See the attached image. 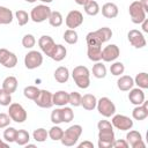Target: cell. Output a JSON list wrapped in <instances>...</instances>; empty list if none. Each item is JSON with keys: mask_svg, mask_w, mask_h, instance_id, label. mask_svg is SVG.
<instances>
[{"mask_svg": "<svg viewBox=\"0 0 148 148\" xmlns=\"http://www.w3.org/2000/svg\"><path fill=\"white\" fill-rule=\"evenodd\" d=\"M133 84H134V80H133L130 75H123V76H120V77L118 79V81H117L118 88H119L120 90H123V91H127V90L132 89Z\"/></svg>", "mask_w": 148, "mask_h": 148, "instance_id": "cell-23", "label": "cell"}, {"mask_svg": "<svg viewBox=\"0 0 148 148\" xmlns=\"http://www.w3.org/2000/svg\"><path fill=\"white\" fill-rule=\"evenodd\" d=\"M127 38H128V42L136 49H141L143 46H146V39H145V36L142 35L141 31L136 30V29H132L128 31L127 34Z\"/></svg>", "mask_w": 148, "mask_h": 148, "instance_id": "cell-11", "label": "cell"}, {"mask_svg": "<svg viewBox=\"0 0 148 148\" xmlns=\"http://www.w3.org/2000/svg\"><path fill=\"white\" fill-rule=\"evenodd\" d=\"M83 22V15L79 10H71L66 16V25L69 29L77 28Z\"/></svg>", "mask_w": 148, "mask_h": 148, "instance_id": "cell-12", "label": "cell"}, {"mask_svg": "<svg viewBox=\"0 0 148 148\" xmlns=\"http://www.w3.org/2000/svg\"><path fill=\"white\" fill-rule=\"evenodd\" d=\"M62 135H64V131H62V128H60L59 126H53V127L50 130V132H49V136H50L52 140H54V141L60 140V139L62 138Z\"/></svg>", "mask_w": 148, "mask_h": 148, "instance_id": "cell-40", "label": "cell"}, {"mask_svg": "<svg viewBox=\"0 0 148 148\" xmlns=\"http://www.w3.org/2000/svg\"><path fill=\"white\" fill-rule=\"evenodd\" d=\"M87 54H88V58L92 61L102 60V49H101V46H90V45H88Z\"/></svg>", "mask_w": 148, "mask_h": 148, "instance_id": "cell-26", "label": "cell"}, {"mask_svg": "<svg viewBox=\"0 0 148 148\" xmlns=\"http://www.w3.org/2000/svg\"><path fill=\"white\" fill-rule=\"evenodd\" d=\"M102 14L106 18H113L118 15V7L113 2H106L102 7Z\"/></svg>", "mask_w": 148, "mask_h": 148, "instance_id": "cell-19", "label": "cell"}, {"mask_svg": "<svg viewBox=\"0 0 148 148\" xmlns=\"http://www.w3.org/2000/svg\"><path fill=\"white\" fill-rule=\"evenodd\" d=\"M96 106H97L98 112H99L102 116L106 117V118L113 116L114 112H116V105H114V103H113L110 98H108V97H102V98H99V99L97 101Z\"/></svg>", "mask_w": 148, "mask_h": 148, "instance_id": "cell-3", "label": "cell"}, {"mask_svg": "<svg viewBox=\"0 0 148 148\" xmlns=\"http://www.w3.org/2000/svg\"><path fill=\"white\" fill-rule=\"evenodd\" d=\"M17 88V79L15 76H7L2 82V89L12 94Z\"/></svg>", "mask_w": 148, "mask_h": 148, "instance_id": "cell-25", "label": "cell"}, {"mask_svg": "<svg viewBox=\"0 0 148 148\" xmlns=\"http://www.w3.org/2000/svg\"><path fill=\"white\" fill-rule=\"evenodd\" d=\"M84 10L88 15L90 16H94V15H97L98 12H99V6H98V2L95 1V0H89L86 5H84Z\"/></svg>", "mask_w": 148, "mask_h": 148, "instance_id": "cell-29", "label": "cell"}, {"mask_svg": "<svg viewBox=\"0 0 148 148\" xmlns=\"http://www.w3.org/2000/svg\"><path fill=\"white\" fill-rule=\"evenodd\" d=\"M128 99L132 104L134 105H140L142 104V102L145 101V92L140 89V88H134L131 89L130 94H128Z\"/></svg>", "mask_w": 148, "mask_h": 148, "instance_id": "cell-18", "label": "cell"}, {"mask_svg": "<svg viewBox=\"0 0 148 148\" xmlns=\"http://www.w3.org/2000/svg\"><path fill=\"white\" fill-rule=\"evenodd\" d=\"M119 47L116 44H110L102 50V59L104 61H113L119 57Z\"/></svg>", "mask_w": 148, "mask_h": 148, "instance_id": "cell-14", "label": "cell"}, {"mask_svg": "<svg viewBox=\"0 0 148 148\" xmlns=\"http://www.w3.org/2000/svg\"><path fill=\"white\" fill-rule=\"evenodd\" d=\"M10 123V117L9 114L7 113H0V128H3V127H7Z\"/></svg>", "mask_w": 148, "mask_h": 148, "instance_id": "cell-47", "label": "cell"}, {"mask_svg": "<svg viewBox=\"0 0 148 148\" xmlns=\"http://www.w3.org/2000/svg\"><path fill=\"white\" fill-rule=\"evenodd\" d=\"M16 133H17V130L14 128V127H7L3 132V138L6 141L8 142H14L15 141V138H16Z\"/></svg>", "mask_w": 148, "mask_h": 148, "instance_id": "cell-41", "label": "cell"}, {"mask_svg": "<svg viewBox=\"0 0 148 148\" xmlns=\"http://www.w3.org/2000/svg\"><path fill=\"white\" fill-rule=\"evenodd\" d=\"M124 71H125L124 64H123V62H120V61H116L114 64H112V65L110 66V72H111V74H112V75L118 76V75L123 74V73H124Z\"/></svg>", "mask_w": 148, "mask_h": 148, "instance_id": "cell-39", "label": "cell"}, {"mask_svg": "<svg viewBox=\"0 0 148 148\" xmlns=\"http://www.w3.org/2000/svg\"><path fill=\"white\" fill-rule=\"evenodd\" d=\"M66 54H67L66 47L64 45H61V44H57V45H54V47L51 51V53H50L49 57H51L56 61H61L62 59H65Z\"/></svg>", "mask_w": 148, "mask_h": 148, "instance_id": "cell-20", "label": "cell"}, {"mask_svg": "<svg viewBox=\"0 0 148 148\" xmlns=\"http://www.w3.org/2000/svg\"><path fill=\"white\" fill-rule=\"evenodd\" d=\"M64 39L68 44H75L77 42V32L74 29H67L64 32Z\"/></svg>", "mask_w": 148, "mask_h": 148, "instance_id": "cell-36", "label": "cell"}, {"mask_svg": "<svg viewBox=\"0 0 148 148\" xmlns=\"http://www.w3.org/2000/svg\"><path fill=\"white\" fill-rule=\"evenodd\" d=\"M73 80L75 81L76 86L79 88H82V89H86L89 87L90 84V79H89V69L83 66V65H80V66H76L74 67L73 69Z\"/></svg>", "mask_w": 148, "mask_h": 148, "instance_id": "cell-1", "label": "cell"}, {"mask_svg": "<svg viewBox=\"0 0 148 148\" xmlns=\"http://www.w3.org/2000/svg\"><path fill=\"white\" fill-rule=\"evenodd\" d=\"M141 24H142V30H143L145 32H148V20L145 18V20L141 22Z\"/></svg>", "mask_w": 148, "mask_h": 148, "instance_id": "cell-52", "label": "cell"}, {"mask_svg": "<svg viewBox=\"0 0 148 148\" xmlns=\"http://www.w3.org/2000/svg\"><path fill=\"white\" fill-rule=\"evenodd\" d=\"M51 121L53 124H60V123H64L62 120V111L61 109H54L52 112H51Z\"/></svg>", "mask_w": 148, "mask_h": 148, "instance_id": "cell-43", "label": "cell"}, {"mask_svg": "<svg viewBox=\"0 0 148 148\" xmlns=\"http://www.w3.org/2000/svg\"><path fill=\"white\" fill-rule=\"evenodd\" d=\"M112 147L113 148H127L128 143L125 140H114L112 142Z\"/></svg>", "mask_w": 148, "mask_h": 148, "instance_id": "cell-48", "label": "cell"}, {"mask_svg": "<svg viewBox=\"0 0 148 148\" xmlns=\"http://www.w3.org/2000/svg\"><path fill=\"white\" fill-rule=\"evenodd\" d=\"M96 34L98 35V37H99V39H101L102 43L108 42V40L112 37V31H111V29L108 28V27H102V28H99L98 30H96Z\"/></svg>", "mask_w": 148, "mask_h": 148, "instance_id": "cell-32", "label": "cell"}, {"mask_svg": "<svg viewBox=\"0 0 148 148\" xmlns=\"http://www.w3.org/2000/svg\"><path fill=\"white\" fill-rule=\"evenodd\" d=\"M81 95L77 91H72L68 94V103H71L73 106H79L81 105Z\"/></svg>", "mask_w": 148, "mask_h": 148, "instance_id": "cell-42", "label": "cell"}, {"mask_svg": "<svg viewBox=\"0 0 148 148\" xmlns=\"http://www.w3.org/2000/svg\"><path fill=\"white\" fill-rule=\"evenodd\" d=\"M43 62V56L38 51H30L24 57V65L28 69H35Z\"/></svg>", "mask_w": 148, "mask_h": 148, "instance_id": "cell-8", "label": "cell"}, {"mask_svg": "<svg viewBox=\"0 0 148 148\" xmlns=\"http://www.w3.org/2000/svg\"><path fill=\"white\" fill-rule=\"evenodd\" d=\"M97 99L92 94H86L81 97V105L86 110H94L96 108Z\"/></svg>", "mask_w": 148, "mask_h": 148, "instance_id": "cell-22", "label": "cell"}, {"mask_svg": "<svg viewBox=\"0 0 148 148\" xmlns=\"http://www.w3.org/2000/svg\"><path fill=\"white\" fill-rule=\"evenodd\" d=\"M8 114L10 117V119L16 123H23L27 119V111L18 103H12L9 105Z\"/></svg>", "mask_w": 148, "mask_h": 148, "instance_id": "cell-7", "label": "cell"}, {"mask_svg": "<svg viewBox=\"0 0 148 148\" xmlns=\"http://www.w3.org/2000/svg\"><path fill=\"white\" fill-rule=\"evenodd\" d=\"M38 45H39L40 50H42L46 56H50V53H51V51L53 50L56 43H54V40L52 39V37L44 35V36H42V37L38 39Z\"/></svg>", "mask_w": 148, "mask_h": 148, "instance_id": "cell-16", "label": "cell"}, {"mask_svg": "<svg viewBox=\"0 0 148 148\" xmlns=\"http://www.w3.org/2000/svg\"><path fill=\"white\" fill-rule=\"evenodd\" d=\"M88 1H89V0H75V2H76L77 5H81V6H84Z\"/></svg>", "mask_w": 148, "mask_h": 148, "instance_id": "cell-53", "label": "cell"}, {"mask_svg": "<svg viewBox=\"0 0 148 148\" xmlns=\"http://www.w3.org/2000/svg\"><path fill=\"white\" fill-rule=\"evenodd\" d=\"M81 133H82V127L80 125H73L64 132V135L60 139V141L64 146H67V147L74 146L77 142Z\"/></svg>", "mask_w": 148, "mask_h": 148, "instance_id": "cell-2", "label": "cell"}, {"mask_svg": "<svg viewBox=\"0 0 148 148\" xmlns=\"http://www.w3.org/2000/svg\"><path fill=\"white\" fill-rule=\"evenodd\" d=\"M35 43H36V39L31 34H27L22 38V45L27 49H31L35 45Z\"/></svg>", "mask_w": 148, "mask_h": 148, "instance_id": "cell-44", "label": "cell"}, {"mask_svg": "<svg viewBox=\"0 0 148 148\" xmlns=\"http://www.w3.org/2000/svg\"><path fill=\"white\" fill-rule=\"evenodd\" d=\"M126 140L127 143L132 146V148H145L142 136L138 131H130L126 135Z\"/></svg>", "mask_w": 148, "mask_h": 148, "instance_id": "cell-15", "label": "cell"}, {"mask_svg": "<svg viewBox=\"0 0 148 148\" xmlns=\"http://www.w3.org/2000/svg\"><path fill=\"white\" fill-rule=\"evenodd\" d=\"M35 103L39 106V108H51L53 105L52 102V94L49 90L42 89L37 96V98L35 99Z\"/></svg>", "mask_w": 148, "mask_h": 148, "instance_id": "cell-13", "label": "cell"}, {"mask_svg": "<svg viewBox=\"0 0 148 148\" xmlns=\"http://www.w3.org/2000/svg\"><path fill=\"white\" fill-rule=\"evenodd\" d=\"M32 135H34V139H35L37 142H44V141L46 140L49 133H47L46 130H44V128H37V130L34 131Z\"/></svg>", "mask_w": 148, "mask_h": 148, "instance_id": "cell-38", "label": "cell"}, {"mask_svg": "<svg viewBox=\"0 0 148 148\" xmlns=\"http://www.w3.org/2000/svg\"><path fill=\"white\" fill-rule=\"evenodd\" d=\"M0 64L7 68H13L17 64V58L7 49H0Z\"/></svg>", "mask_w": 148, "mask_h": 148, "instance_id": "cell-10", "label": "cell"}, {"mask_svg": "<svg viewBox=\"0 0 148 148\" xmlns=\"http://www.w3.org/2000/svg\"><path fill=\"white\" fill-rule=\"evenodd\" d=\"M134 83H136V84H138L140 88H142V89L148 88V74L145 73V72L136 74L135 80H134Z\"/></svg>", "mask_w": 148, "mask_h": 148, "instance_id": "cell-35", "label": "cell"}, {"mask_svg": "<svg viewBox=\"0 0 148 148\" xmlns=\"http://www.w3.org/2000/svg\"><path fill=\"white\" fill-rule=\"evenodd\" d=\"M86 42H87V45H90V46H101L102 45V42H101L98 35L96 34V31H91V32L87 34Z\"/></svg>", "mask_w": 148, "mask_h": 148, "instance_id": "cell-31", "label": "cell"}, {"mask_svg": "<svg viewBox=\"0 0 148 148\" xmlns=\"http://www.w3.org/2000/svg\"><path fill=\"white\" fill-rule=\"evenodd\" d=\"M132 116L134 119L136 120H143L148 117V102L143 101L142 104L136 105L133 111H132Z\"/></svg>", "mask_w": 148, "mask_h": 148, "instance_id": "cell-17", "label": "cell"}, {"mask_svg": "<svg viewBox=\"0 0 148 148\" xmlns=\"http://www.w3.org/2000/svg\"><path fill=\"white\" fill-rule=\"evenodd\" d=\"M98 130H103V128H112V124L108 120H99L97 124Z\"/></svg>", "mask_w": 148, "mask_h": 148, "instance_id": "cell-49", "label": "cell"}, {"mask_svg": "<svg viewBox=\"0 0 148 148\" xmlns=\"http://www.w3.org/2000/svg\"><path fill=\"white\" fill-rule=\"evenodd\" d=\"M47 20H49L50 24H51L52 27H54V28L60 27V25L62 24V15H61V13L58 12V10L51 12V14H50V16H49Z\"/></svg>", "mask_w": 148, "mask_h": 148, "instance_id": "cell-28", "label": "cell"}, {"mask_svg": "<svg viewBox=\"0 0 148 148\" xmlns=\"http://www.w3.org/2000/svg\"><path fill=\"white\" fill-rule=\"evenodd\" d=\"M7 147H8V145L5 143V142H2V141L0 140V148H7Z\"/></svg>", "mask_w": 148, "mask_h": 148, "instance_id": "cell-54", "label": "cell"}, {"mask_svg": "<svg viewBox=\"0 0 148 148\" xmlns=\"http://www.w3.org/2000/svg\"><path fill=\"white\" fill-rule=\"evenodd\" d=\"M69 77V72H68V68L65 67V66H59L56 71H54V79L56 81H58L59 83H65L67 82Z\"/></svg>", "mask_w": 148, "mask_h": 148, "instance_id": "cell-24", "label": "cell"}, {"mask_svg": "<svg viewBox=\"0 0 148 148\" xmlns=\"http://www.w3.org/2000/svg\"><path fill=\"white\" fill-rule=\"evenodd\" d=\"M40 1H43V2H46V3H49V2H52L53 0H40Z\"/></svg>", "mask_w": 148, "mask_h": 148, "instance_id": "cell-55", "label": "cell"}, {"mask_svg": "<svg viewBox=\"0 0 148 148\" xmlns=\"http://www.w3.org/2000/svg\"><path fill=\"white\" fill-rule=\"evenodd\" d=\"M39 91H40V89H38L36 86H28V87H25V88H24L23 94H24V96H25L27 98L35 101V99L37 98V96H38Z\"/></svg>", "mask_w": 148, "mask_h": 148, "instance_id": "cell-33", "label": "cell"}, {"mask_svg": "<svg viewBox=\"0 0 148 148\" xmlns=\"http://www.w3.org/2000/svg\"><path fill=\"white\" fill-rule=\"evenodd\" d=\"M61 111H62V120H64V123H69V121L73 120L74 113H73L71 108L65 106L64 109H61Z\"/></svg>", "mask_w": 148, "mask_h": 148, "instance_id": "cell-46", "label": "cell"}, {"mask_svg": "<svg viewBox=\"0 0 148 148\" xmlns=\"http://www.w3.org/2000/svg\"><path fill=\"white\" fill-rule=\"evenodd\" d=\"M51 14V8L46 5H38L36 7H34L31 9L30 13V17L34 22L36 23H40L43 21H45L46 18H49Z\"/></svg>", "mask_w": 148, "mask_h": 148, "instance_id": "cell-4", "label": "cell"}, {"mask_svg": "<svg viewBox=\"0 0 148 148\" xmlns=\"http://www.w3.org/2000/svg\"><path fill=\"white\" fill-rule=\"evenodd\" d=\"M114 141V133L112 128L98 130V147L99 148H111Z\"/></svg>", "mask_w": 148, "mask_h": 148, "instance_id": "cell-5", "label": "cell"}, {"mask_svg": "<svg viewBox=\"0 0 148 148\" xmlns=\"http://www.w3.org/2000/svg\"><path fill=\"white\" fill-rule=\"evenodd\" d=\"M92 74H94V76L97 77V79H103V77H105V75H106V68H105V66H104L102 62L96 61V64L92 66Z\"/></svg>", "mask_w": 148, "mask_h": 148, "instance_id": "cell-30", "label": "cell"}, {"mask_svg": "<svg viewBox=\"0 0 148 148\" xmlns=\"http://www.w3.org/2000/svg\"><path fill=\"white\" fill-rule=\"evenodd\" d=\"M79 148H94V145L90 141H83L79 145Z\"/></svg>", "mask_w": 148, "mask_h": 148, "instance_id": "cell-50", "label": "cell"}, {"mask_svg": "<svg viewBox=\"0 0 148 148\" xmlns=\"http://www.w3.org/2000/svg\"><path fill=\"white\" fill-rule=\"evenodd\" d=\"M15 16H16V20H17L18 25H24V24H27L28 21H29V15H28V13H27L25 10H23V9L16 10Z\"/></svg>", "mask_w": 148, "mask_h": 148, "instance_id": "cell-37", "label": "cell"}, {"mask_svg": "<svg viewBox=\"0 0 148 148\" xmlns=\"http://www.w3.org/2000/svg\"><path fill=\"white\" fill-rule=\"evenodd\" d=\"M13 21V13L9 8L0 6V24H9Z\"/></svg>", "mask_w": 148, "mask_h": 148, "instance_id": "cell-27", "label": "cell"}, {"mask_svg": "<svg viewBox=\"0 0 148 148\" xmlns=\"http://www.w3.org/2000/svg\"><path fill=\"white\" fill-rule=\"evenodd\" d=\"M128 12H130L131 20L133 23L139 24L146 18V12L139 1H133L128 7Z\"/></svg>", "mask_w": 148, "mask_h": 148, "instance_id": "cell-6", "label": "cell"}, {"mask_svg": "<svg viewBox=\"0 0 148 148\" xmlns=\"http://www.w3.org/2000/svg\"><path fill=\"white\" fill-rule=\"evenodd\" d=\"M29 133L25 130H18L16 133V138H15V142L20 146H24L28 143L29 141Z\"/></svg>", "mask_w": 148, "mask_h": 148, "instance_id": "cell-34", "label": "cell"}, {"mask_svg": "<svg viewBox=\"0 0 148 148\" xmlns=\"http://www.w3.org/2000/svg\"><path fill=\"white\" fill-rule=\"evenodd\" d=\"M112 126H114L120 131H127L132 128L133 120L130 117H126L124 114H116L112 118Z\"/></svg>", "mask_w": 148, "mask_h": 148, "instance_id": "cell-9", "label": "cell"}, {"mask_svg": "<svg viewBox=\"0 0 148 148\" xmlns=\"http://www.w3.org/2000/svg\"><path fill=\"white\" fill-rule=\"evenodd\" d=\"M139 2L145 9V12H148V0H139Z\"/></svg>", "mask_w": 148, "mask_h": 148, "instance_id": "cell-51", "label": "cell"}, {"mask_svg": "<svg viewBox=\"0 0 148 148\" xmlns=\"http://www.w3.org/2000/svg\"><path fill=\"white\" fill-rule=\"evenodd\" d=\"M52 102L58 106H65L68 103V92L65 90L57 91L56 94L52 95Z\"/></svg>", "mask_w": 148, "mask_h": 148, "instance_id": "cell-21", "label": "cell"}, {"mask_svg": "<svg viewBox=\"0 0 148 148\" xmlns=\"http://www.w3.org/2000/svg\"><path fill=\"white\" fill-rule=\"evenodd\" d=\"M12 102V96L9 92H7L6 90H3L2 88L0 89V105H9Z\"/></svg>", "mask_w": 148, "mask_h": 148, "instance_id": "cell-45", "label": "cell"}, {"mask_svg": "<svg viewBox=\"0 0 148 148\" xmlns=\"http://www.w3.org/2000/svg\"><path fill=\"white\" fill-rule=\"evenodd\" d=\"M27 2H35V1H37V0H25Z\"/></svg>", "mask_w": 148, "mask_h": 148, "instance_id": "cell-56", "label": "cell"}]
</instances>
